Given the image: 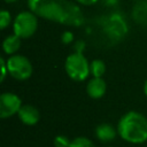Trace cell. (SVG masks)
Listing matches in <instances>:
<instances>
[{"label":"cell","instance_id":"1","mask_svg":"<svg viewBox=\"0 0 147 147\" xmlns=\"http://www.w3.org/2000/svg\"><path fill=\"white\" fill-rule=\"evenodd\" d=\"M28 7L38 17L67 26H80L84 15L80 7L70 0H28Z\"/></svg>","mask_w":147,"mask_h":147},{"label":"cell","instance_id":"2","mask_svg":"<svg viewBox=\"0 0 147 147\" xmlns=\"http://www.w3.org/2000/svg\"><path fill=\"white\" fill-rule=\"evenodd\" d=\"M118 136L132 145H141L147 141V117L139 111L130 110L122 115L117 123Z\"/></svg>","mask_w":147,"mask_h":147},{"label":"cell","instance_id":"3","mask_svg":"<svg viewBox=\"0 0 147 147\" xmlns=\"http://www.w3.org/2000/svg\"><path fill=\"white\" fill-rule=\"evenodd\" d=\"M64 70L68 77L74 82H84L91 75L90 62L83 53L74 52L69 54L64 61Z\"/></svg>","mask_w":147,"mask_h":147},{"label":"cell","instance_id":"4","mask_svg":"<svg viewBox=\"0 0 147 147\" xmlns=\"http://www.w3.org/2000/svg\"><path fill=\"white\" fill-rule=\"evenodd\" d=\"M38 29V16L29 10L18 13L13 20V33L21 39L31 38Z\"/></svg>","mask_w":147,"mask_h":147},{"label":"cell","instance_id":"5","mask_svg":"<svg viewBox=\"0 0 147 147\" xmlns=\"http://www.w3.org/2000/svg\"><path fill=\"white\" fill-rule=\"evenodd\" d=\"M8 74L16 80H26L33 72V67L30 60L21 54H14L7 59Z\"/></svg>","mask_w":147,"mask_h":147},{"label":"cell","instance_id":"6","mask_svg":"<svg viewBox=\"0 0 147 147\" xmlns=\"http://www.w3.org/2000/svg\"><path fill=\"white\" fill-rule=\"evenodd\" d=\"M21 98L13 92H3L0 95V117L2 119L9 118L18 114L22 107Z\"/></svg>","mask_w":147,"mask_h":147},{"label":"cell","instance_id":"7","mask_svg":"<svg viewBox=\"0 0 147 147\" xmlns=\"http://www.w3.org/2000/svg\"><path fill=\"white\" fill-rule=\"evenodd\" d=\"M17 115H18L20 121L24 125H28V126L36 125L40 119L39 110L32 105H23Z\"/></svg>","mask_w":147,"mask_h":147},{"label":"cell","instance_id":"8","mask_svg":"<svg viewBox=\"0 0 147 147\" xmlns=\"http://www.w3.org/2000/svg\"><path fill=\"white\" fill-rule=\"evenodd\" d=\"M107 92V84L103 78L92 77L86 84V93L91 99H101Z\"/></svg>","mask_w":147,"mask_h":147},{"label":"cell","instance_id":"9","mask_svg":"<svg viewBox=\"0 0 147 147\" xmlns=\"http://www.w3.org/2000/svg\"><path fill=\"white\" fill-rule=\"evenodd\" d=\"M118 134L117 129H115L109 123H101L95 127V137L101 142L113 141Z\"/></svg>","mask_w":147,"mask_h":147},{"label":"cell","instance_id":"10","mask_svg":"<svg viewBox=\"0 0 147 147\" xmlns=\"http://www.w3.org/2000/svg\"><path fill=\"white\" fill-rule=\"evenodd\" d=\"M21 38L17 37L15 33L8 34L3 40H2V51L6 55L10 56L14 54H17L18 49L21 48Z\"/></svg>","mask_w":147,"mask_h":147},{"label":"cell","instance_id":"11","mask_svg":"<svg viewBox=\"0 0 147 147\" xmlns=\"http://www.w3.org/2000/svg\"><path fill=\"white\" fill-rule=\"evenodd\" d=\"M90 72L92 77L102 78V76L106 72V64L100 59H94L90 62Z\"/></svg>","mask_w":147,"mask_h":147},{"label":"cell","instance_id":"12","mask_svg":"<svg viewBox=\"0 0 147 147\" xmlns=\"http://www.w3.org/2000/svg\"><path fill=\"white\" fill-rule=\"evenodd\" d=\"M70 147H95L92 140H90L86 137H76L71 140Z\"/></svg>","mask_w":147,"mask_h":147},{"label":"cell","instance_id":"13","mask_svg":"<svg viewBox=\"0 0 147 147\" xmlns=\"http://www.w3.org/2000/svg\"><path fill=\"white\" fill-rule=\"evenodd\" d=\"M13 22L11 15L7 9H2L0 11V29L5 30L7 26H9V24Z\"/></svg>","mask_w":147,"mask_h":147},{"label":"cell","instance_id":"14","mask_svg":"<svg viewBox=\"0 0 147 147\" xmlns=\"http://www.w3.org/2000/svg\"><path fill=\"white\" fill-rule=\"evenodd\" d=\"M53 145H54V147H70L71 140L63 134H59L54 138Z\"/></svg>","mask_w":147,"mask_h":147},{"label":"cell","instance_id":"15","mask_svg":"<svg viewBox=\"0 0 147 147\" xmlns=\"http://www.w3.org/2000/svg\"><path fill=\"white\" fill-rule=\"evenodd\" d=\"M0 67H1V76H0V82H5L6 77L9 75L8 74V67H7V60L1 56L0 57Z\"/></svg>","mask_w":147,"mask_h":147},{"label":"cell","instance_id":"16","mask_svg":"<svg viewBox=\"0 0 147 147\" xmlns=\"http://www.w3.org/2000/svg\"><path fill=\"white\" fill-rule=\"evenodd\" d=\"M74 33L71 32V31H69V30H65L64 32H62V34H61V42L62 44H64V45H70V44H72V41H74Z\"/></svg>","mask_w":147,"mask_h":147},{"label":"cell","instance_id":"17","mask_svg":"<svg viewBox=\"0 0 147 147\" xmlns=\"http://www.w3.org/2000/svg\"><path fill=\"white\" fill-rule=\"evenodd\" d=\"M85 48V42L79 40V41H76L75 45H74V52H77V53H83Z\"/></svg>","mask_w":147,"mask_h":147},{"label":"cell","instance_id":"18","mask_svg":"<svg viewBox=\"0 0 147 147\" xmlns=\"http://www.w3.org/2000/svg\"><path fill=\"white\" fill-rule=\"evenodd\" d=\"M98 1L99 0H75V2L80 6H92V5H95Z\"/></svg>","mask_w":147,"mask_h":147},{"label":"cell","instance_id":"19","mask_svg":"<svg viewBox=\"0 0 147 147\" xmlns=\"http://www.w3.org/2000/svg\"><path fill=\"white\" fill-rule=\"evenodd\" d=\"M142 91H144V94L147 96V79L145 80V83H144V87H142Z\"/></svg>","mask_w":147,"mask_h":147},{"label":"cell","instance_id":"20","mask_svg":"<svg viewBox=\"0 0 147 147\" xmlns=\"http://www.w3.org/2000/svg\"><path fill=\"white\" fill-rule=\"evenodd\" d=\"M6 3H15V2H17V1H20V0H3Z\"/></svg>","mask_w":147,"mask_h":147},{"label":"cell","instance_id":"21","mask_svg":"<svg viewBox=\"0 0 147 147\" xmlns=\"http://www.w3.org/2000/svg\"><path fill=\"white\" fill-rule=\"evenodd\" d=\"M108 147H111V146H108Z\"/></svg>","mask_w":147,"mask_h":147},{"label":"cell","instance_id":"22","mask_svg":"<svg viewBox=\"0 0 147 147\" xmlns=\"http://www.w3.org/2000/svg\"><path fill=\"white\" fill-rule=\"evenodd\" d=\"M145 1H147V0H145Z\"/></svg>","mask_w":147,"mask_h":147}]
</instances>
